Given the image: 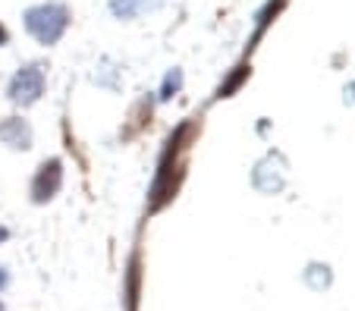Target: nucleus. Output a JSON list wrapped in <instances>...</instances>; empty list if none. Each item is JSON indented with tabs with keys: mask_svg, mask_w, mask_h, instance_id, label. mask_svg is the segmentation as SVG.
Here are the masks:
<instances>
[{
	"mask_svg": "<svg viewBox=\"0 0 355 311\" xmlns=\"http://www.w3.org/2000/svg\"><path fill=\"white\" fill-rule=\"evenodd\" d=\"M69 26V10L63 3H41L26 13V28L41 44H57Z\"/></svg>",
	"mask_w": 355,
	"mask_h": 311,
	"instance_id": "obj_1",
	"label": "nucleus"
},
{
	"mask_svg": "<svg viewBox=\"0 0 355 311\" xmlns=\"http://www.w3.org/2000/svg\"><path fill=\"white\" fill-rule=\"evenodd\" d=\"M44 91V69L38 63H28L10 82V101L13 104H35Z\"/></svg>",
	"mask_w": 355,
	"mask_h": 311,
	"instance_id": "obj_2",
	"label": "nucleus"
},
{
	"mask_svg": "<svg viewBox=\"0 0 355 311\" xmlns=\"http://www.w3.org/2000/svg\"><path fill=\"white\" fill-rule=\"evenodd\" d=\"M60 183H63V163L60 161L41 163L38 176H35V183H32V198L35 202H51L60 192Z\"/></svg>",
	"mask_w": 355,
	"mask_h": 311,
	"instance_id": "obj_3",
	"label": "nucleus"
},
{
	"mask_svg": "<svg viewBox=\"0 0 355 311\" xmlns=\"http://www.w3.org/2000/svg\"><path fill=\"white\" fill-rule=\"evenodd\" d=\"M0 139L10 145V148H22L26 151L32 145V126L19 116H10V120L0 123Z\"/></svg>",
	"mask_w": 355,
	"mask_h": 311,
	"instance_id": "obj_4",
	"label": "nucleus"
},
{
	"mask_svg": "<svg viewBox=\"0 0 355 311\" xmlns=\"http://www.w3.org/2000/svg\"><path fill=\"white\" fill-rule=\"evenodd\" d=\"M164 0H114L110 10H114L116 19H135L139 13H148V10H157Z\"/></svg>",
	"mask_w": 355,
	"mask_h": 311,
	"instance_id": "obj_5",
	"label": "nucleus"
},
{
	"mask_svg": "<svg viewBox=\"0 0 355 311\" xmlns=\"http://www.w3.org/2000/svg\"><path fill=\"white\" fill-rule=\"evenodd\" d=\"M180 82H182V73H180V69H173V73L167 75V82H164V98L173 95L176 88H180Z\"/></svg>",
	"mask_w": 355,
	"mask_h": 311,
	"instance_id": "obj_6",
	"label": "nucleus"
},
{
	"mask_svg": "<svg viewBox=\"0 0 355 311\" xmlns=\"http://www.w3.org/2000/svg\"><path fill=\"white\" fill-rule=\"evenodd\" d=\"M3 286H7V271L0 267V290H3Z\"/></svg>",
	"mask_w": 355,
	"mask_h": 311,
	"instance_id": "obj_7",
	"label": "nucleus"
},
{
	"mask_svg": "<svg viewBox=\"0 0 355 311\" xmlns=\"http://www.w3.org/2000/svg\"><path fill=\"white\" fill-rule=\"evenodd\" d=\"M7 236H10V233L3 230V226H0V242H3V239H7Z\"/></svg>",
	"mask_w": 355,
	"mask_h": 311,
	"instance_id": "obj_8",
	"label": "nucleus"
},
{
	"mask_svg": "<svg viewBox=\"0 0 355 311\" xmlns=\"http://www.w3.org/2000/svg\"><path fill=\"white\" fill-rule=\"evenodd\" d=\"M3 38H7V32H3V28H0V41H3Z\"/></svg>",
	"mask_w": 355,
	"mask_h": 311,
	"instance_id": "obj_9",
	"label": "nucleus"
},
{
	"mask_svg": "<svg viewBox=\"0 0 355 311\" xmlns=\"http://www.w3.org/2000/svg\"><path fill=\"white\" fill-rule=\"evenodd\" d=\"M0 311H3V305H0Z\"/></svg>",
	"mask_w": 355,
	"mask_h": 311,
	"instance_id": "obj_10",
	"label": "nucleus"
}]
</instances>
